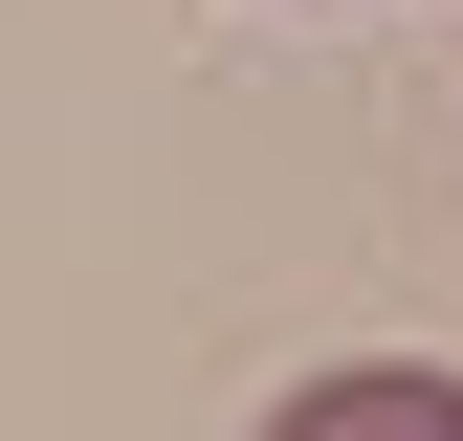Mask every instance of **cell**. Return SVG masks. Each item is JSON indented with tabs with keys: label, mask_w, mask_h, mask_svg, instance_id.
<instances>
[{
	"label": "cell",
	"mask_w": 463,
	"mask_h": 441,
	"mask_svg": "<svg viewBox=\"0 0 463 441\" xmlns=\"http://www.w3.org/2000/svg\"><path fill=\"white\" fill-rule=\"evenodd\" d=\"M265 441H463V375L441 353H354V375H309Z\"/></svg>",
	"instance_id": "cell-1"
}]
</instances>
